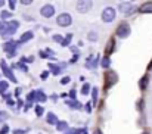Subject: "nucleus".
<instances>
[{
    "label": "nucleus",
    "mask_w": 152,
    "mask_h": 134,
    "mask_svg": "<svg viewBox=\"0 0 152 134\" xmlns=\"http://www.w3.org/2000/svg\"><path fill=\"white\" fill-rule=\"evenodd\" d=\"M115 19V9L114 7H105L102 12V21L103 22H112Z\"/></svg>",
    "instance_id": "f257e3e1"
},
{
    "label": "nucleus",
    "mask_w": 152,
    "mask_h": 134,
    "mask_svg": "<svg viewBox=\"0 0 152 134\" xmlns=\"http://www.w3.org/2000/svg\"><path fill=\"white\" fill-rule=\"evenodd\" d=\"M71 22H72V18L69 13H61L56 18V24L61 27H68V25H71Z\"/></svg>",
    "instance_id": "f03ea898"
},
{
    "label": "nucleus",
    "mask_w": 152,
    "mask_h": 134,
    "mask_svg": "<svg viewBox=\"0 0 152 134\" xmlns=\"http://www.w3.org/2000/svg\"><path fill=\"white\" fill-rule=\"evenodd\" d=\"M129 34H130V25L127 22L120 24L118 28H117V36L121 37V39H126V37H129Z\"/></svg>",
    "instance_id": "7ed1b4c3"
},
{
    "label": "nucleus",
    "mask_w": 152,
    "mask_h": 134,
    "mask_svg": "<svg viewBox=\"0 0 152 134\" xmlns=\"http://www.w3.org/2000/svg\"><path fill=\"white\" fill-rule=\"evenodd\" d=\"M92 6H93V3L92 1H78L77 3V6H75V9H77V12H80V13H86V12H89L90 9H92Z\"/></svg>",
    "instance_id": "20e7f679"
},
{
    "label": "nucleus",
    "mask_w": 152,
    "mask_h": 134,
    "mask_svg": "<svg viewBox=\"0 0 152 134\" xmlns=\"http://www.w3.org/2000/svg\"><path fill=\"white\" fill-rule=\"evenodd\" d=\"M118 10H120L121 13H124V15H129V13H132V12L134 10V7H133L132 3H129V1H123V3L118 4Z\"/></svg>",
    "instance_id": "39448f33"
},
{
    "label": "nucleus",
    "mask_w": 152,
    "mask_h": 134,
    "mask_svg": "<svg viewBox=\"0 0 152 134\" xmlns=\"http://www.w3.org/2000/svg\"><path fill=\"white\" fill-rule=\"evenodd\" d=\"M40 13H42V16H45V18H50L55 15V6L53 4H45L42 9H40Z\"/></svg>",
    "instance_id": "423d86ee"
},
{
    "label": "nucleus",
    "mask_w": 152,
    "mask_h": 134,
    "mask_svg": "<svg viewBox=\"0 0 152 134\" xmlns=\"http://www.w3.org/2000/svg\"><path fill=\"white\" fill-rule=\"evenodd\" d=\"M18 27H19V22H16V21H9V22H7V31H6L3 36L6 37V36L13 34V33L18 30Z\"/></svg>",
    "instance_id": "0eeeda50"
},
{
    "label": "nucleus",
    "mask_w": 152,
    "mask_h": 134,
    "mask_svg": "<svg viewBox=\"0 0 152 134\" xmlns=\"http://www.w3.org/2000/svg\"><path fill=\"white\" fill-rule=\"evenodd\" d=\"M0 66H1V71L6 74V77H9V80H10V81H15V83H16V78L13 77L12 71H10V69H9V66L4 63V60H1V62H0Z\"/></svg>",
    "instance_id": "6e6552de"
},
{
    "label": "nucleus",
    "mask_w": 152,
    "mask_h": 134,
    "mask_svg": "<svg viewBox=\"0 0 152 134\" xmlns=\"http://www.w3.org/2000/svg\"><path fill=\"white\" fill-rule=\"evenodd\" d=\"M98 62H99V56H90V58L87 59V65H86V66L92 69V68H95V66L98 65Z\"/></svg>",
    "instance_id": "1a4fd4ad"
},
{
    "label": "nucleus",
    "mask_w": 152,
    "mask_h": 134,
    "mask_svg": "<svg viewBox=\"0 0 152 134\" xmlns=\"http://www.w3.org/2000/svg\"><path fill=\"white\" fill-rule=\"evenodd\" d=\"M139 10H140L142 13H152V1L143 3V4L139 7Z\"/></svg>",
    "instance_id": "9d476101"
},
{
    "label": "nucleus",
    "mask_w": 152,
    "mask_h": 134,
    "mask_svg": "<svg viewBox=\"0 0 152 134\" xmlns=\"http://www.w3.org/2000/svg\"><path fill=\"white\" fill-rule=\"evenodd\" d=\"M3 49L7 52L9 56H13V53H15V43H12V42L10 43H6V44L3 46Z\"/></svg>",
    "instance_id": "9b49d317"
},
{
    "label": "nucleus",
    "mask_w": 152,
    "mask_h": 134,
    "mask_svg": "<svg viewBox=\"0 0 152 134\" xmlns=\"http://www.w3.org/2000/svg\"><path fill=\"white\" fill-rule=\"evenodd\" d=\"M48 122L52 124V125H55V124L58 125V122H59V121H58V118H56V115H55V114L49 112V114H48Z\"/></svg>",
    "instance_id": "f8f14e48"
},
{
    "label": "nucleus",
    "mask_w": 152,
    "mask_h": 134,
    "mask_svg": "<svg viewBox=\"0 0 152 134\" xmlns=\"http://www.w3.org/2000/svg\"><path fill=\"white\" fill-rule=\"evenodd\" d=\"M33 39V33L31 31H27V33H24L22 34V37H21V43H25V42H28V40H31Z\"/></svg>",
    "instance_id": "ddd939ff"
},
{
    "label": "nucleus",
    "mask_w": 152,
    "mask_h": 134,
    "mask_svg": "<svg viewBox=\"0 0 152 134\" xmlns=\"http://www.w3.org/2000/svg\"><path fill=\"white\" fill-rule=\"evenodd\" d=\"M36 99L39 100V102H46L48 100V97H46V94L42 91V90H39V91H36Z\"/></svg>",
    "instance_id": "4468645a"
},
{
    "label": "nucleus",
    "mask_w": 152,
    "mask_h": 134,
    "mask_svg": "<svg viewBox=\"0 0 152 134\" xmlns=\"http://www.w3.org/2000/svg\"><path fill=\"white\" fill-rule=\"evenodd\" d=\"M87 39H89V42H96L98 40V33L96 31H90L87 34Z\"/></svg>",
    "instance_id": "2eb2a0df"
},
{
    "label": "nucleus",
    "mask_w": 152,
    "mask_h": 134,
    "mask_svg": "<svg viewBox=\"0 0 152 134\" xmlns=\"http://www.w3.org/2000/svg\"><path fill=\"white\" fill-rule=\"evenodd\" d=\"M56 128H58L59 131H64V130H66V128H68V124H66L65 121H62V122H58Z\"/></svg>",
    "instance_id": "dca6fc26"
},
{
    "label": "nucleus",
    "mask_w": 152,
    "mask_h": 134,
    "mask_svg": "<svg viewBox=\"0 0 152 134\" xmlns=\"http://www.w3.org/2000/svg\"><path fill=\"white\" fill-rule=\"evenodd\" d=\"M7 87H9L7 81H0V93H1V94H3V93L7 90Z\"/></svg>",
    "instance_id": "f3484780"
},
{
    "label": "nucleus",
    "mask_w": 152,
    "mask_h": 134,
    "mask_svg": "<svg viewBox=\"0 0 152 134\" xmlns=\"http://www.w3.org/2000/svg\"><path fill=\"white\" fill-rule=\"evenodd\" d=\"M139 86H140V89H142V90H145V89H146V86H148V77H143V78L140 80Z\"/></svg>",
    "instance_id": "a211bd4d"
},
{
    "label": "nucleus",
    "mask_w": 152,
    "mask_h": 134,
    "mask_svg": "<svg viewBox=\"0 0 152 134\" xmlns=\"http://www.w3.org/2000/svg\"><path fill=\"white\" fill-rule=\"evenodd\" d=\"M109 65H111V59H109L108 56L103 58V59H102V66H103V68H109Z\"/></svg>",
    "instance_id": "6ab92c4d"
},
{
    "label": "nucleus",
    "mask_w": 152,
    "mask_h": 134,
    "mask_svg": "<svg viewBox=\"0 0 152 134\" xmlns=\"http://www.w3.org/2000/svg\"><path fill=\"white\" fill-rule=\"evenodd\" d=\"M89 91H90V84H87V83H86V84L83 86V90H81V93H83V94L86 96V94H89Z\"/></svg>",
    "instance_id": "aec40b11"
},
{
    "label": "nucleus",
    "mask_w": 152,
    "mask_h": 134,
    "mask_svg": "<svg viewBox=\"0 0 152 134\" xmlns=\"http://www.w3.org/2000/svg\"><path fill=\"white\" fill-rule=\"evenodd\" d=\"M53 40H55V42H58V43H61V44H62V43H64V40H65V39H62V36H58V34H55V36H53Z\"/></svg>",
    "instance_id": "412c9836"
},
{
    "label": "nucleus",
    "mask_w": 152,
    "mask_h": 134,
    "mask_svg": "<svg viewBox=\"0 0 152 134\" xmlns=\"http://www.w3.org/2000/svg\"><path fill=\"white\" fill-rule=\"evenodd\" d=\"M49 68L52 69V72H53V74H59V68H58L56 65H53V63H50V65H49Z\"/></svg>",
    "instance_id": "4be33fe9"
},
{
    "label": "nucleus",
    "mask_w": 152,
    "mask_h": 134,
    "mask_svg": "<svg viewBox=\"0 0 152 134\" xmlns=\"http://www.w3.org/2000/svg\"><path fill=\"white\" fill-rule=\"evenodd\" d=\"M10 16H12L10 12H7V10H3V12H1V18H3V19H7V18H10Z\"/></svg>",
    "instance_id": "5701e85b"
},
{
    "label": "nucleus",
    "mask_w": 152,
    "mask_h": 134,
    "mask_svg": "<svg viewBox=\"0 0 152 134\" xmlns=\"http://www.w3.org/2000/svg\"><path fill=\"white\" fill-rule=\"evenodd\" d=\"M36 114H37V117H42L43 115V108L42 106H37L36 108Z\"/></svg>",
    "instance_id": "b1692460"
},
{
    "label": "nucleus",
    "mask_w": 152,
    "mask_h": 134,
    "mask_svg": "<svg viewBox=\"0 0 152 134\" xmlns=\"http://www.w3.org/2000/svg\"><path fill=\"white\" fill-rule=\"evenodd\" d=\"M69 40H71V34H68V36L65 37V40H64L62 46H68V44H69Z\"/></svg>",
    "instance_id": "393cba45"
},
{
    "label": "nucleus",
    "mask_w": 152,
    "mask_h": 134,
    "mask_svg": "<svg viewBox=\"0 0 152 134\" xmlns=\"http://www.w3.org/2000/svg\"><path fill=\"white\" fill-rule=\"evenodd\" d=\"M34 97H36V91H31V93L28 94L27 100H28V102H33V99H34Z\"/></svg>",
    "instance_id": "a878e982"
},
{
    "label": "nucleus",
    "mask_w": 152,
    "mask_h": 134,
    "mask_svg": "<svg viewBox=\"0 0 152 134\" xmlns=\"http://www.w3.org/2000/svg\"><path fill=\"white\" fill-rule=\"evenodd\" d=\"M111 43L108 44V47H106V50H108V53H111L112 52V47H114V40H109Z\"/></svg>",
    "instance_id": "bb28decb"
},
{
    "label": "nucleus",
    "mask_w": 152,
    "mask_h": 134,
    "mask_svg": "<svg viewBox=\"0 0 152 134\" xmlns=\"http://www.w3.org/2000/svg\"><path fill=\"white\" fill-rule=\"evenodd\" d=\"M96 99H98V87L93 89V102H96Z\"/></svg>",
    "instance_id": "cd10ccee"
},
{
    "label": "nucleus",
    "mask_w": 152,
    "mask_h": 134,
    "mask_svg": "<svg viewBox=\"0 0 152 134\" xmlns=\"http://www.w3.org/2000/svg\"><path fill=\"white\" fill-rule=\"evenodd\" d=\"M9 131V128H7V125H3V128L0 130V134H6Z\"/></svg>",
    "instance_id": "c85d7f7f"
},
{
    "label": "nucleus",
    "mask_w": 152,
    "mask_h": 134,
    "mask_svg": "<svg viewBox=\"0 0 152 134\" xmlns=\"http://www.w3.org/2000/svg\"><path fill=\"white\" fill-rule=\"evenodd\" d=\"M7 118V114L6 112H0V121H3V119H6Z\"/></svg>",
    "instance_id": "c756f323"
},
{
    "label": "nucleus",
    "mask_w": 152,
    "mask_h": 134,
    "mask_svg": "<svg viewBox=\"0 0 152 134\" xmlns=\"http://www.w3.org/2000/svg\"><path fill=\"white\" fill-rule=\"evenodd\" d=\"M68 83H69V78L68 77H65V78L61 80V84H68Z\"/></svg>",
    "instance_id": "7c9ffc66"
},
{
    "label": "nucleus",
    "mask_w": 152,
    "mask_h": 134,
    "mask_svg": "<svg viewBox=\"0 0 152 134\" xmlns=\"http://www.w3.org/2000/svg\"><path fill=\"white\" fill-rule=\"evenodd\" d=\"M13 134H25V130H15Z\"/></svg>",
    "instance_id": "2f4dec72"
},
{
    "label": "nucleus",
    "mask_w": 152,
    "mask_h": 134,
    "mask_svg": "<svg viewBox=\"0 0 152 134\" xmlns=\"http://www.w3.org/2000/svg\"><path fill=\"white\" fill-rule=\"evenodd\" d=\"M9 4H10V9H15V4H16V1L10 0V1H9Z\"/></svg>",
    "instance_id": "473e14b6"
},
{
    "label": "nucleus",
    "mask_w": 152,
    "mask_h": 134,
    "mask_svg": "<svg viewBox=\"0 0 152 134\" xmlns=\"http://www.w3.org/2000/svg\"><path fill=\"white\" fill-rule=\"evenodd\" d=\"M48 75H49V72H48V71H46V72H43V74H42V80H46V78H48Z\"/></svg>",
    "instance_id": "72a5a7b5"
},
{
    "label": "nucleus",
    "mask_w": 152,
    "mask_h": 134,
    "mask_svg": "<svg viewBox=\"0 0 152 134\" xmlns=\"http://www.w3.org/2000/svg\"><path fill=\"white\" fill-rule=\"evenodd\" d=\"M21 3H22V4H31V0H22Z\"/></svg>",
    "instance_id": "f704fd0d"
},
{
    "label": "nucleus",
    "mask_w": 152,
    "mask_h": 134,
    "mask_svg": "<svg viewBox=\"0 0 152 134\" xmlns=\"http://www.w3.org/2000/svg\"><path fill=\"white\" fill-rule=\"evenodd\" d=\"M69 96H71L72 99H75V91H74V90H71V91H69Z\"/></svg>",
    "instance_id": "c9c22d12"
},
{
    "label": "nucleus",
    "mask_w": 152,
    "mask_h": 134,
    "mask_svg": "<svg viewBox=\"0 0 152 134\" xmlns=\"http://www.w3.org/2000/svg\"><path fill=\"white\" fill-rule=\"evenodd\" d=\"M71 50H72V52H75V53H78V49H77V47H74V46L71 47Z\"/></svg>",
    "instance_id": "e433bc0d"
},
{
    "label": "nucleus",
    "mask_w": 152,
    "mask_h": 134,
    "mask_svg": "<svg viewBox=\"0 0 152 134\" xmlns=\"http://www.w3.org/2000/svg\"><path fill=\"white\" fill-rule=\"evenodd\" d=\"M95 134H102V131H101V130H98V128H96V130H95Z\"/></svg>",
    "instance_id": "4c0bfd02"
},
{
    "label": "nucleus",
    "mask_w": 152,
    "mask_h": 134,
    "mask_svg": "<svg viewBox=\"0 0 152 134\" xmlns=\"http://www.w3.org/2000/svg\"><path fill=\"white\" fill-rule=\"evenodd\" d=\"M3 4H4V1H1V0H0V6H3Z\"/></svg>",
    "instance_id": "58836bf2"
},
{
    "label": "nucleus",
    "mask_w": 152,
    "mask_h": 134,
    "mask_svg": "<svg viewBox=\"0 0 152 134\" xmlns=\"http://www.w3.org/2000/svg\"><path fill=\"white\" fill-rule=\"evenodd\" d=\"M83 134H87V131H83Z\"/></svg>",
    "instance_id": "ea45409f"
},
{
    "label": "nucleus",
    "mask_w": 152,
    "mask_h": 134,
    "mask_svg": "<svg viewBox=\"0 0 152 134\" xmlns=\"http://www.w3.org/2000/svg\"><path fill=\"white\" fill-rule=\"evenodd\" d=\"M143 134H148V133H143Z\"/></svg>",
    "instance_id": "a19ab883"
}]
</instances>
